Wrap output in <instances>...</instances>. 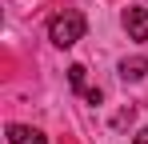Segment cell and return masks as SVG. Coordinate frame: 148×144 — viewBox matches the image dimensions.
Instances as JSON below:
<instances>
[{"label":"cell","instance_id":"6da1fadb","mask_svg":"<svg viewBox=\"0 0 148 144\" xmlns=\"http://www.w3.org/2000/svg\"><path fill=\"white\" fill-rule=\"evenodd\" d=\"M84 12H76V8H68V12H60V16H52V24H48V40L56 48H72L80 36H84Z\"/></svg>","mask_w":148,"mask_h":144},{"label":"cell","instance_id":"7a4b0ae2","mask_svg":"<svg viewBox=\"0 0 148 144\" xmlns=\"http://www.w3.org/2000/svg\"><path fill=\"white\" fill-rule=\"evenodd\" d=\"M124 28L132 40H144L148 44V8H128L124 12Z\"/></svg>","mask_w":148,"mask_h":144},{"label":"cell","instance_id":"3957f363","mask_svg":"<svg viewBox=\"0 0 148 144\" xmlns=\"http://www.w3.org/2000/svg\"><path fill=\"white\" fill-rule=\"evenodd\" d=\"M8 140L12 144H44V132H36L28 124H8Z\"/></svg>","mask_w":148,"mask_h":144},{"label":"cell","instance_id":"277c9868","mask_svg":"<svg viewBox=\"0 0 148 144\" xmlns=\"http://www.w3.org/2000/svg\"><path fill=\"white\" fill-rule=\"evenodd\" d=\"M144 68H148V60H140V56H136V60H124V64H120V76H124V80H140V76H144Z\"/></svg>","mask_w":148,"mask_h":144},{"label":"cell","instance_id":"8992f818","mask_svg":"<svg viewBox=\"0 0 148 144\" xmlns=\"http://www.w3.org/2000/svg\"><path fill=\"white\" fill-rule=\"evenodd\" d=\"M136 144H148V128H140V132H136Z\"/></svg>","mask_w":148,"mask_h":144},{"label":"cell","instance_id":"5b68a950","mask_svg":"<svg viewBox=\"0 0 148 144\" xmlns=\"http://www.w3.org/2000/svg\"><path fill=\"white\" fill-rule=\"evenodd\" d=\"M68 80H72V88H80L84 84V64H72L68 68Z\"/></svg>","mask_w":148,"mask_h":144}]
</instances>
